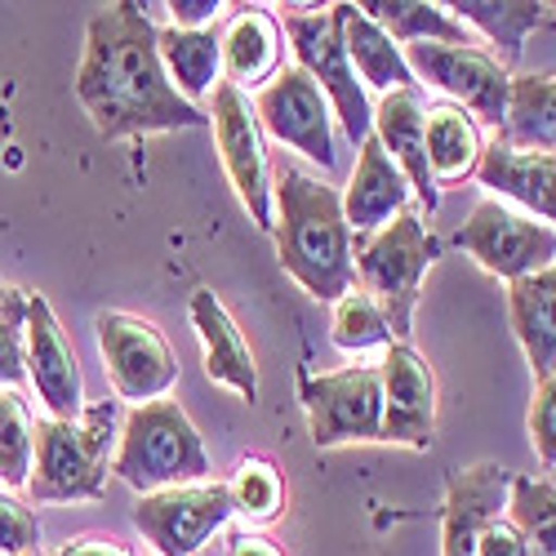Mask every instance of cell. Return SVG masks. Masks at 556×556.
<instances>
[{
  "label": "cell",
  "mask_w": 556,
  "mask_h": 556,
  "mask_svg": "<svg viewBox=\"0 0 556 556\" xmlns=\"http://www.w3.org/2000/svg\"><path fill=\"white\" fill-rule=\"evenodd\" d=\"M156 23L143 5L121 0L89 18L76 67V103L108 143L174 129H210V112L169 85L156 50Z\"/></svg>",
  "instance_id": "obj_1"
},
{
  "label": "cell",
  "mask_w": 556,
  "mask_h": 556,
  "mask_svg": "<svg viewBox=\"0 0 556 556\" xmlns=\"http://www.w3.org/2000/svg\"><path fill=\"white\" fill-rule=\"evenodd\" d=\"M271 237L281 267L316 303H339L356 290V237L339 188L286 156L271 165Z\"/></svg>",
  "instance_id": "obj_2"
},
{
  "label": "cell",
  "mask_w": 556,
  "mask_h": 556,
  "mask_svg": "<svg viewBox=\"0 0 556 556\" xmlns=\"http://www.w3.org/2000/svg\"><path fill=\"white\" fill-rule=\"evenodd\" d=\"M125 424L121 401L85 405L80 419H40L36 424V468L27 494L36 503H85L108 485V463L116 454Z\"/></svg>",
  "instance_id": "obj_3"
},
{
  "label": "cell",
  "mask_w": 556,
  "mask_h": 556,
  "mask_svg": "<svg viewBox=\"0 0 556 556\" xmlns=\"http://www.w3.org/2000/svg\"><path fill=\"white\" fill-rule=\"evenodd\" d=\"M112 472L138 494H156V490H174V485L210 481L214 468H210L205 441H201L197 424L188 419V409L161 396V401L125 409Z\"/></svg>",
  "instance_id": "obj_4"
},
{
  "label": "cell",
  "mask_w": 556,
  "mask_h": 556,
  "mask_svg": "<svg viewBox=\"0 0 556 556\" xmlns=\"http://www.w3.org/2000/svg\"><path fill=\"white\" fill-rule=\"evenodd\" d=\"M356 281L361 290L375 299L392 326L396 343H409L414 334V307L424 294V276L437 263L441 245L428 231V223L405 210L388 227H379L375 237H356Z\"/></svg>",
  "instance_id": "obj_5"
},
{
  "label": "cell",
  "mask_w": 556,
  "mask_h": 556,
  "mask_svg": "<svg viewBox=\"0 0 556 556\" xmlns=\"http://www.w3.org/2000/svg\"><path fill=\"white\" fill-rule=\"evenodd\" d=\"M343 18L348 5H330V10H312V14H286L281 31L294 50V67L307 72L320 94L330 99L343 134L361 148L369 134H375V108H369L365 85L352 72L348 59V40H343Z\"/></svg>",
  "instance_id": "obj_6"
},
{
  "label": "cell",
  "mask_w": 556,
  "mask_h": 556,
  "mask_svg": "<svg viewBox=\"0 0 556 556\" xmlns=\"http://www.w3.org/2000/svg\"><path fill=\"white\" fill-rule=\"evenodd\" d=\"M299 401L316 450L339 445H375L383 441V383L379 365H343L330 375H303Z\"/></svg>",
  "instance_id": "obj_7"
},
{
  "label": "cell",
  "mask_w": 556,
  "mask_h": 556,
  "mask_svg": "<svg viewBox=\"0 0 556 556\" xmlns=\"http://www.w3.org/2000/svg\"><path fill=\"white\" fill-rule=\"evenodd\" d=\"M94 334H99L108 383L121 405L134 409V405L169 396V388L178 383V361L169 339L156 330V320L138 312H99Z\"/></svg>",
  "instance_id": "obj_8"
},
{
  "label": "cell",
  "mask_w": 556,
  "mask_h": 556,
  "mask_svg": "<svg viewBox=\"0 0 556 556\" xmlns=\"http://www.w3.org/2000/svg\"><path fill=\"white\" fill-rule=\"evenodd\" d=\"M405 63L414 80L441 89L477 125L503 129L517 72H507L490 50H481V45H405Z\"/></svg>",
  "instance_id": "obj_9"
},
{
  "label": "cell",
  "mask_w": 556,
  "mask_h": 556,
  "mask_svg": "<svg viewBox=\"0 0 556 556\" xmlns=\"http://www.w3.org/2000/svg\"><path fill=\"white\" fill-rule=\"evenodd\" d=\"M454 245L477 258V267H485L498 281H521V276H534L543 267L556 263V227L503 205L494 197H481L463 223L454 231Z\"/></svg>",
  "instance_id": "obj_10"
},
{
  "label": "cell",
  "mask_w": 556,
  "mask_h": 556,
  "mask_svg": "<svg viewBox=\"0 0 556 556\" xmlns=\"http://www.w3.org/2000/svg\"><path fill=\"white\" fill-rule=\"evenodd\" d=\"M254 116H258V129L271 134L281 148L307 156L312 165H320V174H334V165H339L334 108L307 72H299V67L276 72L254 94Z\"/></svg>",
  "instance_id": "obj_11"
},
{
  "label": "cell",
  "mask_w": 556,
  "mask_h": 556,
  "mask_svg": "<svg viewBox=\"0 0 556 556\" xmlns=\"http://www.w3.org/2000/svg\"><path fill=\"white\" fill-rule=\"evenodd\" d=\"M210 129L218 143V161L227 169V182L237 188V201L245 205L250 223L271 231V161L263 152V129L250 108V99L237 85L218 80L210 103Z\"/></svg>",
  "instance_id": "obj_12"
},
{
  "label": "cell",
  "mask_w": 556,
  "mask_h": 556,
  "mask_svg": "<svg viewBox=\"0 0 556 556\" xmlns=\"http://www.w3.org/2000/svg\"><path fill=\"white\" fill-rule=\"evenodd\" d=\"M231 521L227 481H197L156 494H138L134 526L161 556H197Z\"/></svg>",
  "instance_id": "obj_13"
},
{
  "label": "cell",
  "mask_w": 556,
  "mask_h": 556,
  "mask_svg": "<svg viewBox=\"0 0 556 556\" xmlns=\"http://www.w3.org/2000/svg\"><path fill=\"white\" fill-rule=\"evenodd\" d=\"M379 365L383 383V441L428 450L437 441V375L414 343H388Z\"/></svg>",
  "instance_id": "obj_14"
},
{
  "label": "cell",
  "mask_w": 556,
  "mask_h": 556,
  "mask_svg": "<svg viewBox=\"0 0 556 556\" xmlns=\"http://www.w3.org/2000/svg\"><path fill=\"white\" fill-rule=\"evenodd\" d=\"M27 383L36 388L45 419H80V361L45 294H27Z\"/></svg>",
  "instance_id": "obj_15"
},
{
  "label": "cell",
  "mask_w": 556,
  "mask_h": 556,
  "mask_svg": "<svg viewBox=\"0 0 556 556\" xmlns=\"http://www.w3.org/2000/svg\"><path fill=\"white\" fill-rule=\"evenodd\" d=\"M507 494H513V472L498 463L454 468L441 507V556H477L485 526L507 513Z\"/></svg>",
  "instance_id": "obj_16"
},
{
  "label": "cell",
  "mask_w": 556,
  "mask_h": 556,
  "mask_svg": "<svg viewBox=\"0 0 556 556\" xmlns=\"http://www.w3.org/2000/svg\"><path fill=\"white\" fill-rule=\"evenodd\" d=\"M477 178L494 201L556 227V156L521 152V148H507L503 138H494L481 152Z\"/></svg>",
  "instance_id": "obj_17"
},
{
  "label": "cell",
  "mask_w": 556,
  "mask_h": 556,
  "mask_svg": "<svg viewBox=\"0 0 556 556\" xmlns=\"http://www.w3.org/2000/svg\"><path fill=\"white\" fill-rule=\"evenodd\" d=\"M424 121H428L424 85L396 89V94H383L379 108H375V138H379V148L392 156V165L405 174L409 192L424 201V210L437 214V205H441V188H437V178H432V169H428Z\"/></svg>",
  "instance_id": "obj_18"
},
{
  "label": "cell",
  "mask_w": 556,
  "mask_h": 556,
  "mask_svg": "<svg viewBox=\"0 0 556 556\" xmlns=\"http://www.w3.org/2000/svg\"><path fill=\"white\" fill-rule=\"evenodd\" d=\"M188 316H192V330H197L201 352H205L210 383L237 392L241 401H258V365H254V352H250L241 326L231 320V312L223 307V299L201 286L188 299Z\"/></svg>",
  "instance_id": "obj_19"
},
{
  "label": "cell",
  "mask_w": 556,
  "mask_h": 556,
  "mask_svg": "<svg viewBox=\"0 0 556 556\" xmlns=\"http://www.w3.org/2000/svg\"><path fill=\"white\" fill-rule=\"evenodd\" d=\"M339 197H343V218L352 227V237H375L379 227H388L392 218H401L409 210V182L392 165V156L379 148L375 134L361 143L356 169Z\"/></svg>",
  "instance_id": "obj_20"
},
{
  "label": "cell",
  "mask_w": 556,
  "mask_h": 556,
  "mask_svg": "<svg viewBox=\"0 0 556 556\" xmlns=\"http://www.w3.org/2000/svg\"><path fill=\"white\" fill-rule=\"evenodd\" d=\"M223 40V76L227 85H237L241 94L245 89H263L276 72H281V18L263 5H241L237 14L227 18Z\"/></svg>",
  "instance_id": "obj_21"
},
{
  "label": "cell",
  "mask_w": 556,
  "mask_h": 556,
  "mask_svg": "<svg viewBox=\"0 0 556 556\" xmlns=\"http://www.w3.org/2000/svg\"><path fill=\"white\" fill-rule=\"evenodd\" d=\"M507 320L534 379L556 375V263L507 286Z\"/></svg>",
  "instance_id": "obj_22"
},
{
  "label": "cell",
  "mask_w": 556,
  "mask_h": 556,
  "mask_svg": "<svg viewBox=\"0 0 556 556\" xmlns=\"http://www.w3.org/2000/svg\"><path fill=\"white\" fill-rule=\"evenodd\" d=\"M450 14L468 31H481L507 72L521 63L526 36L556 23V5H543V0H454Z\"/></svg>",
  "instance_id": "obj_23"
},
{
  "label": "cell",
  "mask_w": 556,
  "mask_h": 556,
  "mask_svg": "<svg viewBox=\"0 0 556 556\" xmlns=\"http://www.w3.org/2000/svg\"><path fill=\"white\" fill-rule=\"evenodd\" d=\"M498 138L507 148L556 156V72L513 76V94H507V116Z\"/></svg>",
  "instance_id": "obj_24"
},
{
  "label": "cell",
  "mask_w": 556,
  "mask_h": 556,
  "mask_svg": "<svg viewBox=\"0 0 556 556\" xmlns=\"http://www.w3.org/2000/svg\"><path fill=\"white\" fill-rule=\"evenodd\" d=\"M156 50H161V67H165L169 85L188 103H197V99H205V94H214V89H218L223 40H218L214 27H201V31L165 27V31H156Z\"/></svg>",
  "instance_id": "obj_25"
},
{
  "label": "cell",
  "mask_w": 556,
  "mask_h": 556,
  "mask_svg": "<svg viewBox=\"0 0 556 556\" xmlns=\"http://www.w3.org/2000/svg\"><path fill=\"white\" fill-rule=\"evenodd\" d=\"M424 148H428V169L441 188V182H463L477 174L485 138H481V125L463 108L437 103L428 108V121H424Z\"/></svg>",
  "instance_id": "obj_26"
},
{
  "label": "cell",
  "mask_w": 556,
  "mask_h": 556,
  "mask_svg": "<svg viewBox=\"0 0 556 556\" xmlns=\"http://www.w3.org/2000/svg\"><path fill=\"white\" fill-rule=\"evenodd\" d=\"M343 40H348V59H352V72L365 89H379V94H396V89H414L409 63H405V50L383 31L369 23L356 5H348V18H343Z\"/></svg>",
  "instance_id": "obj_27"
},
{
  "label": "cell",
  "mask_w": 556,
  "mask_h": 556,
  "mask_svg": "<svg viewBox=\"0 0 556 556\" xmlns=\"http://www.w3.org/2000/svg\"><path fill=\"white\" fill-rule=\"evenodd\" d=\"M375 27H383L401 50L405 45H477L450 5H428V0H361L356 5Z\"/></svg>",
  "instance_id": "obj_28"
},
{
  "label": "cell",
  "mask_w": 556,
  "mask_h": 556,
  "mask_svg": "<svg viewBox=\"0 0 556 556\" xmlns=\"http://www.w3.org/2000/svg\"><path fill=\"white\" fill-rule=\"evenodd\" d=\"M227 494H231V517H245L250 526H267L286 513L281 468L263 454H245L237 463V472L227 477Z\"/></svg>",
  "instance_id": "obj_29"
},
{
  "label": "cell",
  "mask_w": 556,
  "mask_h": 556,
  "mask_svg": "<svg viewBox=\"0 0 556 556\" xmlns=\"http://www.w3.org/2000/svg\"><path fill=\"white\" fill-rule=\"evenodd\" d=\"M36 468V419L23 392L0 388V490H27Z\"/></svg>",
  "instance_id": "obj_30"
},
{
  "label": "cell",
  "mask_w": 556,
  "mask_h": 556,
  "mask_svg": "<svg viewBox=\"0 0 556 556\" xmlns=\"http://www.w3.org/2000/svg\"><path fill=\"white\" fill-rule=\"evenodd\" d=\"M507 521L521 530L526 556H556V481H547V477H513Z\"/></svg>",
  "instance_id": "obj_31"
},
{
  "label": "cell",
  "mask_w": 556,
  "mask_h": 556,
  "mask_svg": "<svg viewBox=\"0 0 556 556\" xmlns=\"http://www.w3.org/2000/svg\"><path fill=\"white\" fill-rule=\"evenodd\" d=\"M330 343L348 356H361V352H383L392 339V326H388V316L383 307L369 299L361 286L348 290L339 303H334V316H330Z\"/></svg>",
  "instance_id": "obj_32"
},
{
  "label": "cell",
  "mask_w": 556,
  "mask_h": 556,
  "mask_svg": "<svg viewBox=\"0 0 556 556\" xmlns=\"http://www.w3.org/2000/svg\"><path fill=\"white\" fill-rule=\"evenodd\" d=\"M27 383V294L0 290V388Z\"/></svg>",
  "instance_id": "obj_33"
},
{
  "label": "cell",
  "mask_w": 556,
  "mask_h": 556,
  "mask_svg": "<svg viewBox=\"0 0 556 556\" xmlns=\"http://www.w3.org/2000/svg\"><path fill=\"white\" fill-rule=\"evenodd\" d=\"M40 521L36 513L10 490H0V556H36Z\"/></svg>",
  "instance_id": "obj_34"
},
{
  "label": "cell",
  "mask_w": 556,
  "mask_h": 556,
  "mask_svg": "<svg viewBox=\"0 0 556 556\" xmlns=\"http://www.w3.org/2000/svg\"><path fill=\"white\" fill-rule=\"evenodd\" d=\"M530 445L543 468H556V375L534 379V401H530Z\"/></svg>",
  "instance_id": "obj_35"
},
{
  "label": "cell",
  "mask_w": 556,
  "mask_h": 556,
  "mask_svg": "<svg viewBox=\"0 0 556 556\" xmlns=\"http://www.w3.org/2000/svg\"><path fill=\"white\" fill-rule=\"evenodd\" d=\"M477 556H526L521 530H517L513 521H507V517L490 521V526H485V534H481V543H477Z\"/></svg>",
  "instance_id": "obj_36"
},
{
  "label": "cell",
  "mask_w": 556,
  "mask_h": 556,
  "mask_svg": "<svg viewBox=\"0 0 556 556\" xmlns=\"http://www.w3.org/2000/svg\"><path fill=\"white\" fill-rule=\"evenodd\" d=\"M223 0H169V14H174V27H182V31H201V27H210V23H218L223 18Z\"/></svg>",
  "instance_id": "obj_37"
},
{
  "label": "cell",
  "mask_w": 556,
  "mask_h": 556,
  "mask_svg": "<svg viewBox=\"0 0 556 556\" xmlns=\"http://www.w3.org/2000/svg\"><path fill=\"white\" fill-rule=\"evenodd\" d=\"M50 556H134V552H129V547H121L116 539L80 534V539H67V543H59Z\"/></svg>",
  "instance_id": "obj_38"
},
{
  "label": "cell",
  "mask_w": 556,
  "mask_h": 556,
  "mask_svg": "<svg viewBox=\"0 0 556 556\" xmlns=\"http://www.w3.org/2000/svg\"><path fill=\"white\" fill-rule=\"evenodd\" d=\"M227 556H286V552L258 530H237L227 539Z\"/></svg>",
  "instance_id": "obj_39"
}]
</instances>
